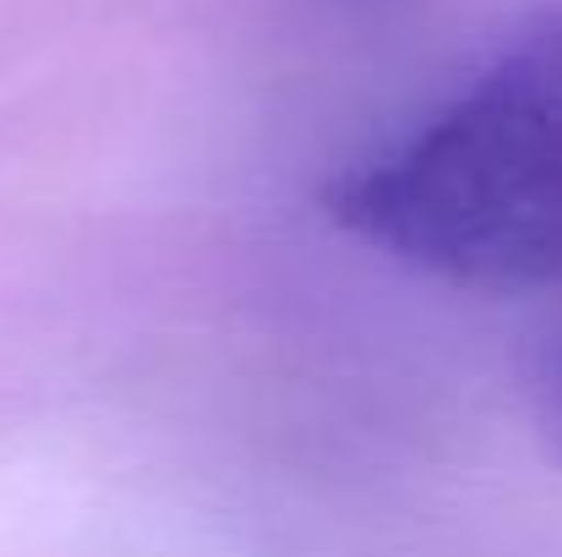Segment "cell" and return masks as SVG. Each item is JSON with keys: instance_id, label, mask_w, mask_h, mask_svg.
<instances>
[{"instance_id": "cell-1", "label": "cell", "mask_w": 562, "mask_h": 557, "mask_svg": "<svg viewBox=\"0 0 562 557\" xmlns=\"http://www.w3.org/2000/svg\"><path fill=\"white\" fill-rule=\"evenodd\" d=\"M382 257L459 290L562 285V0L328 191Z\"/></svg>"}, {"instance_id": "cell-2", "label": "cell", "mask_w": 562, "mask_h": 557, "mask_svg": "<svg viewBox=\"0 0 562 557\" xmlns=\"http://www.w3.org/2000/svg\"><path fill=\"white\" fill-rule=\"evenodd\" d=\"M536 415H541V432L547 443L562 454V323L541 356V371H536Z\"/></svg>"}]
</instances>
